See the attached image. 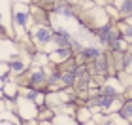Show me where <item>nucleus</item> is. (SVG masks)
Returning a JSON list of instances; mask_svg holds the SVG:
<instances>
[{
    "mask_svg": "<svg viewBox=\"0 0 132 125\" xmlns=\"http://www.w3.org/2000/svg\"><path fill=\"white\" fill-rule=\"evenodd\" d=\"M30 6L25 2H13L11 4V31L13 40L23 42L28 40V28H30Z\"/></svg>",
    "mask_w": 132,
    "mask_h": 125,
    "instance_id": "f257e3e1",
    "label": "nucleus"
},
{
    "mask_svg": "<svg viewBox=\"0 0 132 125\" xmlns=\"http://www.w3.org/2000/svg\"><path fill=\"white\" fill-rule=\"evenodd\" d=\"M28 40L38 51L49 53L53 44V28L51 25H30L28 28Z\"/></svg>",
    "mask_w": 132,
    "mask_h": 125,
    "instance_id": "f03ea898",
    "label": "nucleus"
},
{
    "mask_svg": "<svg viewBox=\"0 0 132 125\" xmlns=\"http://www.w3.org/2000/svg\"><path fill=\"white\" fill-rule=\"evenodd\" d=\"M15 114L21 121H28V120H36L38 116V106L34 104L32 99H23L17 97L15 100Z\"/></svg>",
    "mask_w": 132,
    "mask_h": 125,
    "instance_id": "7ed1b4c3",
    "label": "nucleus"
},
{
    "mask_svg": "<svg viewBox=\"0 0 132 125\" xmlns=\"http://www.w3.org/2000/svg\"><path fill=\"white\" fill-rule=\"evenodd\" d=\"M6 67H8V72L10 76H13V78H19V76H23L25 72H28L30 70V57L25 55V53H19L17 57L10 59L8 63H6Z\"/></svg>",
    "mask_w": 132,
    "mask_h": 125,
    "instance_id": "20e7f679",
    "label": "nucleus"
},
{
    "mask_svg": "<svg viewBox=\"0 0 132 125\" xmlns=\"http://www.w3.org/2000/svg\"><path fill=\"white\" fill-rule=\"evenodd\" d=\"M19 55V44L13 38L0 40V63H8L10 59Z\"/></svg>",
    "mask_w": 132,
    "mask_h": 125,
    "instance_id": "39448f33",
    "label": "nucleus"
},
{
    "mask_svg": "<svg viewBox=\"0 0 132 125\" xmlns=\"http://www.w3.org/2000/svg\"><path fill=\"white\" fill-rule=\"evenodd\" d=\"M74 55V51L70 49V47H59V49H53L47 53V59H49V64L53 67H59V64H62L66 59H70Z\"/></svg>",
    "mask_w": 132,
    "mask_h": 125,
    "instance_id": "423d86ee",
    "label": "nucleus"
},
{
    "mask_svg": "<svg viewBox=\"0 0 132 125\" xmlns=\"http://www.w3.org/2000/svg\"><path fill=\"white\" fill-rule=\"evenodd\" d=\"M30 23L32 25H49V11L42 6H30Z\"/></svg>",
    "mask_w": 132,
    "mask_h": 125,
    "instance_id": "0eeeda50",
    "label": "nucleus"
},
{
    "mask_svg": "<svg viewBox=\"0 0 132 125\" xmlns=\"http://www.w3.org/2000/svg\"><path fill=\"white\" fill-rule=\"evenodd\" d=\"M74 120H76L77 125H85L87 121L93 120V110L87 108V106H77L76 114H74Z\"/></svg>",
    "mask_w": 132,
    "mask_h": 125,
    "instance_id": "6e6552de",
    "label": "nucleus"
},
{
    "mask_svg": "<svg viewBox=\"0 0 132 125\" xmlns=\"http://www.w3.org/2000/svg\"><path fill=\"white\" fill-rule=\"evenodd\" d=\"M115 10H117L119 17H121L123 21H127L132 15V0H119L115 4Z\"/></svg>",
    "mask_w": 132,
    "mask_h": 125,
    "instance_id": "1a4fd4ad",
    "label": "nucleus"
},
{
    "mask_svg": "<svg viewBox=\"0 0 132 125\" xmlns=\"http://www.w3.org/2000/svg\"><path fill=\"white\" fill-rule=\"evenodd\" d=\"M117 114L121 116L128 125L132 123V100H130V99H125V102H123V106H121V110H119Z\"/></svg>",
    "mask_w": 132,
    "mask_h": 125,
    "instance_id": "9d476101",
    "label": "nucleus"
},
{
    "mask_svg": "<svg viewBox=\"0 0 132 125\" xmlns=\"http://www.w3.org/2000/svg\"><path fill=\"white\" fill-rule=\"evenodd\" d=\"M128 47H130V46H128V42L121 36L119 40H115V42H113V44H111L110 47H108V51H115V53H127V51H128Z\"/></svg>",
    "mask_w": 132,
    "mask_h": 125,
    "instance_id": "9b49d317",
    "label": "nucleus"
},
{
    "mask_svg": "<svg viewBox=\"0 0 132 125\" xmlns=\"http://www.w3.org/2000/svg\"><path fill=\"white\" fill-rule=\"evenodd\" d=\"M53 117H55V114H53L51 108H47V106H38V116H36V120L38 121H51Z\"/></svg>",
    "mask_w": 132,
    "mask_h": 125,
    "instance_id": "f8f14e48",
    "label": "nucleus"
},
{
    "mask_svg": "<svg viewBox=\"0 0 132 125\" xmlns=\"http://www.w3.org/2000/svg\"><path fill=\"white\" fill-rule=\"evenodd\" d=\"M117 80H119V83L123 85L125 91L132 87V74H128V72H119V74H117Z\"/></svg>",
    "mask_w": 132,
    "mask_h": 125,
    "instance_id": "ddd939ff",
    "label": "nucleus"
},
{
    "mask_svg": "<svg viewBox=\"0 0 132 125\" xmlns=\"http://www.w3.org/2000/svg\"><path fill=\"white\" fill-rule=\"evenodd\" d=\"M38 93L34 87H28V85H19V97L23 99H34V95Z\"/></svg>",
    "mask_w": 132,
    "mask_h": 125,
    "instance_id": "4468645a",
    "label": "nucleus"
},
{
    "mask_svg": "<svg viewBox=\"0 0 132 125\" xmlns=\"http://www.w3.org/2000/svg\"><path fill=\"white\" fill-rule=\"evenodd\" d=\"M32 100H34L36 106H44V104H45V91H38V93L34 95Z\"/></svg>",
    "mask_w": 132,
    "mask_h": 125,
    "instance_id": "2eb2a0df",
    "label": "nucleus"
},
{
    "mask_svg": "<svg viewBox=\"0 0 132 125\" xmlns=\"http://www.w3.org/2000/svg\"><path fill=\"white\" fill-rule=\"evenodd\" d=\"M57 2H59V0H42V8H45L47 11H51L53 6H55Z\"/></svg>",
    "mask_w": 132,
    "mask_h": 125,
    "instance_id": "dca6fc26",
    "label": "nucleus"
},
{
    "mask_svg": "<svg viewBox=\"0 0 132 125\" xmlns=\"http://www.w3.org/2000/svg\"><path fill=\"white\" fill-rule=\"evenodd\" d=\"M38 120H28V121H21V125H38Z\"/></svg>",
    "mask_w": 132,
    "mask_h": 125,
    "instance_id": "f3484780",
    "label": "nucleus"
},
{
    "mask_svg": "<svg viewBox=\"0 0 132 125\" xmlns=\"http://www.w3.org/2000/svg\"><path fill=\"white\" fill-rule=\"evenodd\" d=\"M130 125H132V123H130Z\"/></svg>",
    "mask_w": 132,
    "mask_h": 125,
    "instance_id": "a211bd4d",
    "label": "nucleus"
}]
</instances>
